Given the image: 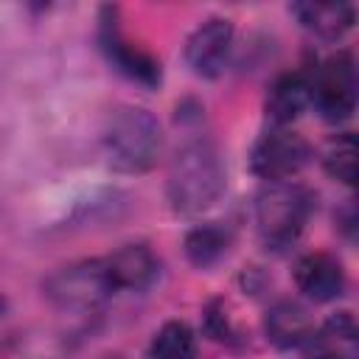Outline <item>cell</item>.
<instances>
[{
	"instance_id": "obj_1",
	"label": "cell",
	"mask_w": 359,
	"mask_h": 359,
	"mask_svg": "<svg viewBox=\"0 0 359 359\" xmlns=\"http://www.w3.org/2000/svg\"><path fill=\"white\" fill-rule=\"evenodd\" d=\"M224 163L219 149L205 140H188L177 149L165 177V196L182 216H199L224 194Z\"/></svg>"
},
{
	"instance_id": "obj_2",
	"label": "cell",
	"mask_w": 359,
	"mask_h": 359,
	"mask_svg": "<svg viewBox=\"0 0 359 359\" xmlns=\"http://www.w3.org/2000/svg\"><path fill=\"white\" fill-rule=\"evenodd\" d=\"M107 163L123 174H143L149 171L160 151H163V132L157 118L143 107H115L107 115L101 132Z\"/></svg>"
},
{
	"instance_id": "obj_3",
	"label": "cell",
	"mask_w": 359,
	"mask_h": 359,
	"mask_svg": "<svg viewBox=\"0 0 359 359\" xmlns=\"http://www.w3.org/2000/svg\"><path fill=\"white\" fill-rule=\"evenodd\" d=\"M311 213V194L286 180L266 182L255 196V230L269 250H283L297 241Z\"/></svg>"
},
{
	"instance_id": "obj_4",
	"label": "cell",
	"mask_w": 359,
	"mask_h": 359,
	"mask_svg": "<svg viewBox=\"0 0 359 359\" xmlns=\"http://www.w3.org/2000/svg\"><path fill=\"white\" fill-rule=\"evenodd\" d=\"M42 292L59 309L90 311V309H98L104 300H109L115 294V286L104 258H87L50 272L42 283Z\"/></svg>"
},
{
	"instance_id": "obj_5",
	"label": "cell",
	"mask_w": 359,
	"mask_h": 359,
	"mask_svg": "<svg viewBox=\"0 0 359 359\" xmlns=\"http://www.w3.org/2000/svg\"><path fill=\"white\" fill-rule=\"evenodd\" d=\"M311 104L328 123L348 121L356 109V65L348 50L331 53L311 79Z\"/></svg>"
},
{
	"instance_id": "obj_6",
	"label": "cell",
	"mask_w": 359,
	"mask_h": 359,
	"mask_svg": "<svg viewBox=\"0 0 359 359\" xmlns=\"http://www.w3.org/2000/svg\"><path fill=\"white\" fill-rule=\"evenodd\" d=\"M311 157L309 143L286 129V126H269L250 151V168L266 182H286L292 180Z\"/></svg>"
},
{
	"instance_id": "obj_7",
	"label": "cell",
	"mask_w": 359,
	"mask_h": 359,
	"mask_svg": "<svg viewBox=\"0 0 359 359\" xmlns=\"http://www.w3.org/2000/svg\"><path fill=\"white\" fill-rule=\"evenodd\" d=\"M233 45V22L224 17H210L199 22L191 36L185 39V62L194 76L199 79H216L230 56Z\"/></svg>"
},
{
	"instance_id": "obj_8",
	"label": "cell",
	"mask_w": 359,
	"mask_h": 359,
	"mask_svg": "<svg viewBox=\"0 0 359 359\" xmlns=\"http://www.w3.org/2000/svg\"><path fill=\"white\" fill-rule=\"evenodd\" d=\"M101 48H104L107 59L115 65V70L123 73L126 79H132L143 87H157L160 84V62L149 50L132 45L121 34L115 20H101Z\"/></svg>"
},
{
	"instance_id": "obj_9",
	"label": "cell",
	"mask_w": 359,
	"mask_h": 359,
	"mask_svg": "<svg viewBox=\"0 0 359 359\" xmlns=\"http://www.w3.org/2000/svg\"><path fill=\"white\" fill-rule=\"evenodd\" d=\"M294 283L309 300L328 303L342 294L345 269L331 252H309L294 264Z\"/></svg>"
},
{
	"instance_id": "obj_10",
	"label": "cell",
	"mask_w": 359,
	"mask_h": 359,
	"mask_svg": "<svg viewBox=\"0 0 359 359\" xmlns=\"http://www.w3.org/2000/svg\"><path fill=\"white\" fill-rule=\"evenodd\" d=\"M306 359H359V328L351 311L331 314L303 342Z\"/></svg>"
},
{
	"instance_id": "obj_11",
	"label": "cell",
	"mask_w": 359,
	"mask_h": 359,
	"mask_svg": "<svg viewBox=\"0 0 359 359\" xmlns=\"http://www.w3.org/2000/svg\"><path fill=\"white\" fill-rule=\"evenodd\" d=\"M104 264H107L115 292L118 289L143 292L160 278V261L146 244H126L115 250L112 255H107Z\"/></svg>"
},
{
	"instance_id": "obj_12",
	"label": "cell",
	"mask_w": 359,
	"mask_h": 359,
	"mask_svg": "<svg viewBox=\"0 0 359 359\" xmlns=\"http://www.w3.org/2000/svg\"><path fill=\"white\" fill-rule=\"evenodd\" d=\"M311 104V79L306 73H283L272 81L264 109L272 126H289Z\"/></svg>"
},
{
	"instance_id": "obj_13",
	"label": "cell",
	"mask_w": 359,
	"mask_h": 359,
	"mask_svg": "<svg viewBox=\"0 0 359 359\" xmlns=\"http://www.w3.org/2000/svg\"><path fill=\"white\" fill-rule=\"evenodd\" d=\"M264 331L266 339L278 348H303V342L314 331V323L300 303L278 300L264 317Z\"/></svg>"
},
{
	"instance_id": "obj_14",
	"label": "cell",
	"mask_w": 359,
	"mask_h": 359,
	"mask_svg": "<svg viewBox=\"0 0 359 359\" xmlns=\"http://www.w3.org/2000/svg\"><path fill=\"white\" fill-rule=\"evenodd\" d=\"M292 14L297 17V22L323 36V39H337L342 36L351 25H353V6L351 3H294Z\"/></svg>"
},
{
	"instance_id": "obj_15",
	"label": "cell",
	"mask_w": 359,
	"mask_h": 359,
	"mask_svg": "<svg viewBox=\"0 0 359 359\" xmlns=\"http://www.w3.org/2000/svg\"><path fill=\"white\" fill-rule=\"evenodd\" d=\"M230 247V230L219 224H199L185 236V255L194 266H213Z\"/></svg>"
},
{
	"instance_id": "obj_16",
	"label": "cell",
	"mask_w": 359,
	"mask_h": 359,
	"mask_svg": "<svg viewBox=\"0 0 359 359\" xmlns=\"http://www.w3.org/2000/svg\"><path fill=\"white\" fill-rule=\"evenodd\" d=\"M151 359H194L196 356V334L182 320H168L160 325L149 342Z\"/></svg>"
},
{
	"instance_id": "obj_17",
	"label": "cell",
	"mask_w": 359,
	"mask_h": 359,
	"mask_svg": "<svg viewBox=\"0 0 359 359\" xmlns=\"http://www.w3.org/2000/svg\"><path fill=\"white\" fill-rule=\"evenodd\" d=\"M323 168L328 171V177L353 185L356 180V137L351 132L334 135L325 146H323Z\"/></svg>"
},
{
	"instance_id": "obj_18",
	"label": "cell",
	"mask_w": 359,
	"mask_h": 359,
	"mask_svg": "<svg viewBox=\"0 0 359 359\" xmlns=\"http://www.w3.org/2000/svg\"><path fill=\"white\" fill-rule=\"evenodd\" d=\"M6 311H8V300H6V294L0 292V317H6Z\"/></svg>"
},
{
	"instance_id": "obj_19",
	"label": "cell",
	"mask_w": 359,
	"mask_h": 359,
	"mask_svg": "<svg viewBox=\"0 0 359 359\" xmlns=\"http://www.w3.org/2000/svg\"><path fill=\"white\" fill-rule=\"evenodd\" d=\"M107 359H118V356H107Z\"/></svg>"
}]
</instances>
